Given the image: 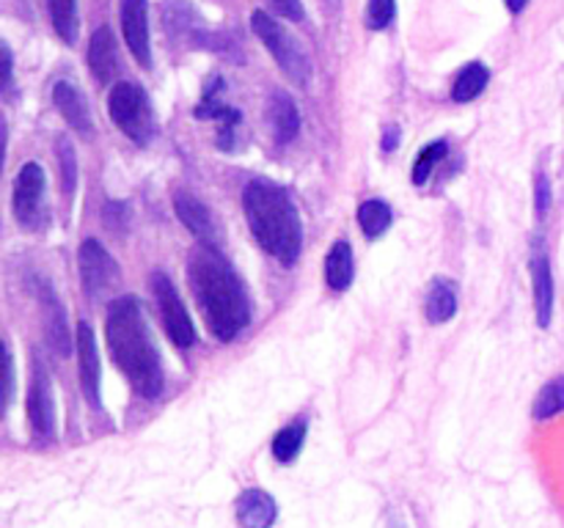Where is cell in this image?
Returning a JSON list of instances; mask_svg holds the SVG:
<instances>
[{
	"instance_id": "1",
	"label": "cell",
	"mask_w": 564,
	"mask_h": 528,
	"mask_svg": "<svg viewBox=\"0 0 564 528\" xmlns=\"http://www.w3.org/2000/svg\"><path fill=\"white\" fill-rule=\"evenodd\" d=\"M187 280L215 339L231 341L248 328L251 306H248L246 286L231 264L220 256L218 248L202 242L193 248L187 256Z\"/></svg>"
},
{
	"instance_id": "2",
	"label": "cell",
	"mask_w": 564,
	"mask_h": 528,
	"mask_svg": "<svg viewBox=\"0 0 564 528\" xmlns=\"http://www.w3.org/2000/svg\"><path fill=\"white\" fill-rule=\"evenodd\" d=\"M105 339H108L116 366L130 380L132 388L143 399H158L163 394V363H160L158 346L149 336V324L135 297H116L110 302Z\"/></svg>"
},
{
	"instance_id": "3",
	"label": "cell",
	"mask_w": 564,
	"mask_h": 528,
	"mask_svg": "<svg viewBox=\"0 0 564 528\" xmlns=\"http://www.w3.org/2000/svg\"><path fill=\"white\" fill-rule=\"evenodd\" d=\"M242 207L259 245L281 264H295L303 248V226L290 193L273 182L251 179L242 193Z\"/></svg>"
},
{
	"instance_id": "4",
	"label": "cell",
	"mask_w": 564,
	"mask_h": 528,
	"mask_svg": "<svg viewBox=\"0 0 564 528\" xmlns=\"http://www.w3.org/2000/svg\"><path fill=\"white\" fill-rule=\"evenodd\" d=\"M108 113L130 141L149 143L154 135V113L147 91L138 82H116L108 94Z\"/></svg>"
},
{
	"instance_id": "5",
	"label": "cell",
	"mask_w": 564,
	"mask_h": 528,
	"mask_svg": "<svg viewBox=\"0 0 564 528\" xmlns=\"http://www.w3.org/2000/svg\"><path fill=\"white\" fill-rule=\"evenodd\" d=\"M251 28L259 36V42L270 50V55H273L275 64L281 66V72H284L295 86H308V80H312V64H308L301 44L284 31V25L275 22L270 14H264V11H253Z\"/></svg>"
},
{
	"instance_id": "6",
	"label": "cell",
	"mask_w": 564,
	"mask_h": 528,
	"mask_svg": "<svg viewBox=\"0 0 564 528\" xmlns=\"http://www.w3.org/2000/svg\"><path fill=\"white\" fill-rule=\"evenodd\" d=\"M152 292L154 300H158L160 317H163V328L169 333V339L174 341L180 350H187L196 341V328H193V319L187 314L185 302H182L180 292H176L174 280L165 273H152Z\"/></svg>"
},
{
	"instance_id": "7",
	"label": "cell",
	"mask_w": 564,
	"mask_h": 528,
	"mask_svg": "<svg viewBox=\"0 0 564 528\" xmlns=\"http://www.w3.org/2000/svg\"><path fill=\"white\" fill-rule=\"evenodd\" d=\"M77 267H80L83 289L94 300L108 295L119 284V264L99 240H83L80 251H77Z\"/></svg>"
},
{
	"instance_id": "8",
	"label": "cell",
	"mask_w": 564,
	"mask_h": 528,
	"mask_svg": "<svg viewBox=\"0 0 564 528\" xmlns=\"http://www.w3.org/2000/svg\"><path fill=\"white\" fill-rule=\"evenodd\" d=\"M121 33L132 58L149 69L152 66V44H149V3L147 0H121Z\"/></svg>"
},
{
	"instance_id": "9",
	"label": "cell",
	"mask_w": 564,
	"mask_h": 528,
	"mask_svg": "<svg viewBox=\"0 0 564 528\" xmlns=\"http://www.w3.org/2000/svg\"><path fill=\"white\" fill-rule=\"evenodd\" d=\"M28 421L36 438L50 440L55 432V405H53V391H50L47 372L39 363H33V377L28 385Z\"/></svg>"
},
{
	"instance_id": "10",
	"label": "cell",
	"mask_w": 564,
	"mask_h": 528,
	"mask_svg": "<svg viewBox=\"0 0 564 528\" xmlns=\"http://www.w3.org/2000/svg\"><path fill=\"white\" fill-rule=\"evenodd\" d=\"M75 346H77V363H80V385L86 402L91 407H102L99 402V352H97V339H94V330L88 322L77 324L75 333Z\"/></svg>"
},
{
	"instance_id": "11",
	"label": "cell",
	"mask_w": 564,
	"mask_h": 528,
	"mask_svg": "<svg viewBox=\"0 0 564 528\" xmlns=\"http://www.w3.org/2000/svg\"><path fill=\"white\" fill-rule=\"evenodd\" d=\"M529 273H532L534 286V311H538L540 328H549L551 317H554V273H551V262L540 245H534L532 258H529Z\"/></svg>"
},
{
	"instance_id": "12",
	"label": "cell",
	"mask_w": 564,
	"mask_h": 528,
	"mask_svg": "<svg viewBox=\"0 0 564 528\" xmlns=\"http://www.w3.org/2000/svg\"><path fill=\"white\" fill-rule=\"evenodd\" d=\"M174 209L176 218L182 220V226H185L202 245L218 248V229H215L213 212L207 209V204H202L196 196H191V193L180 190L174 196Z\"/></svg>"
},
{
	"instance_id": "13",
	"label": "cell",
	"mask_w": 564,
	"mask_h": 528,
	"mask_svg": "<svg viewBox=\"0 0 564 528\" xmlns=\"http://www.w3.org/2000/svg\"><path fill=\"white\" fill-rule=\"evenodd\" d=\"M44 193V170L39 163H25L20 170H17L14 179V215L20 223H31L36 218L39 201H42Z\"/></svg>"
},
{
	"instance_id": "14",
	"label": "cell",
	"mask_w": 564,
	"mask_h": 528,
	"mask_svg": "<svg viewBox=\"0 0 564 528\" xmlns=\"http://www.w3.org/2000/svg\"><path fill=\"white\" fill-rule=\"evenodd\" d=\"M86 61L91 75L97 77V82L108 86V82L113 80L116 72H119V53H116V38L113 33H110V28H97V31L91 33Z\"/></svg>"
},
{
	"instance_id": "15",
	"label": "cell",
	"mask_w": 564,
	"mask_h": 528,
	"mask_svg": "<svg viewBox=\"0 0 564 528\" xmlns=\"http://www.w3.org/2000/svg\"><path fill=\"white\" fill-rule=\"evenodd\" d=\"M275 517H279V506H275L273 495L264 490H242L237 498V520L242 528H273Z\"/></svg>"
},
{
	"instance_id": "16",
	"label": "cell",
	"mask_w": 564,
	"mask_h": 528,
	"mask_svg": "<svg viewBox=\"0 0 564 528\" xmlns=\"http://www.w3.org/2000/svg\"><path fill=\"white\" fill-rule=\"evenodd\" d=\"M53 105L58 108V113L64 116L66 124H69L72 130L80 132V135H91L94 132L91 113H88V105L86 99H83V94L77 91V86H72V82L66 80L55 82Z\"/></svg>"
},
{
	"instance_id": "17",
	"label": "cell",
	"mask_w": 564,
	"mask_h": 528,
	"mask_svg": "<svg viewBox=\"0 0 564 528\" xmlns=\"http://www.w3.org/2000/svg\"><path fill=\"white\" fill-rule=\"evenodd\" d=\"M268 121L273 138L279 143L295 141V135L301 132V113H297L295 99L286 91H273L268 99Z\"/></svg>"
},
{
	"instance_id": "18",
	"label": "cell",
	"mask_w": 564,
	"mask_h": 528,
	"mask_svg": "<svg viewBox=\"0 0 564 528\" xmlns=\"http://www.w3.org/2000/svg\"><path fill=\"white\" fill-rule=\"evenodd\" d=\"M39 300L44 306V328H47V341L58 355H69V328H66V314L61 308L58 297L53 295L47 284H39Z\"/></svg>"
},
{
	"instance_id": "19",
	"label": "cell",
	"mask_w": 564,
	"mask_h": 528,
	"mask_svg": "<svg viewBox=\"0 0 564 528\" xmlns=\"http://www.w3.org/2000/svg\"><path fill=\"white\" fill-rule=\"evenodd\" d=\"M352 275H356V258L350 242L336 240L325 256V280L334 292H345L352 284Z\"/></svg>"
},
{
	"instance_id": "20",
	"label": "cell",
	"mask_w": 564,
	"mask_h": 528,
	"mask_svg": "<svg viewBox=\"0 0 564 528\" xmlns=\"http://www.w3.org/2000/svg\"><path fill=\"white\" fill-rule=\"evenodd\" d=\"M488 80V66H485L482 61H471V64L463 66V72L457 75L455 86H452V99H455V102H474V99L485 91Z\"/></svg>"
},
{
	"instance_id": "21",
	"label": "cell",
	"mask_w": 564,
	"mask_h": 528,
	"mask_svg": "<svg viewBox=\"0 0 564 528\" xmlns=\"http://www.w3.org/2000/svg\"><path fill=\"white\" fill-rule=\"evenodd\" d=\"M457 311V289L452 280L438 278L427 295V319L433 324L449 322Z\"/></svg>"
},
{
	"instance_id": "22",
	"label": "cell",
	"mask_w": 564,
	"mask_h": 528,
	"mask_svg": "<svg viewBox=\"0 0 564 528\" xmlns=\"http://www.w3.org/2000/svg\"><path fill=\"white\" fill-rule=\"evenodd\" d=\"M391 220H394L391 207L386 201H380V198H369V201H364L361 207H358V226H361V231L369 240L383 234L391 226Z\"/></svg>"
},
{
	"instance_id": "23",
	"label": "cell",
	"mask_w": 564,
	"mask_h": 528,
	"mask_svg": "<svg viewBox=\"0 0 564 528\" xmlns=\"http://www.w3.org/2000/svg\"><path fill=\"white\" fill-rule=\"evenodd\" d=\"M50 22L66 44L77 42V0H47Z\"/></svg>"
},
{
	"instance_id": "24",
	"label": "cell",
	"mask_w": 564,
	"mask_h": 528,
	"mask_svg": "<svg viewBox=\"0 0 564 528\" xmlns=\"http://www.w3.org/2000/svg\"><path fill=\"white\" fill-rule=\"evenodd\" d=\"M303 440H306V418L290 424V427H284L279 435H275V438H273V457L286 465V462H292L297 454H301Z\"/></svg>"
},
{
	"instance_id": "25",
	"label": "cell",
	"mask_w": 564,
	"mask_h": 528,
	"mask_svg": "<svg viewBox=\"0 0 564 528\" xmlns=\"http://www.w3.org/2000/svg\"><path fill=\"white\" fill-rule=\"evenodd\" d=\"M55 154H58V168H61V190H64V198L69 201L75 196L77 187V154L75 146L66 135L55 138Z\"/></svg>"
},
{
	"instance_id": "26",
	"label": "cell",
	"mask_w": 564,
	"mask_h": 528,
	"mask_svg": "<svg viewBox=\"0 0 564 528\" xmlns=\"http://www.w3.org/2000/svg\"><path fill=\"white\" fill-rule=\"evenodd\" d=\"M562 410H564V374L543 385V391H540L538 399H534L532 413L538 421H549V418L560 416Z\"/></svg>"
},
{
	"instance_id": "27",
	"label": "cell",
	"mask_w": 564,
	"mask_h": 528,
	"mask_svg": "<svg viewBox=\"0 0 564 528\" xmlns=\"http://www.w3.org/2000/svg\"><path fill=\"white\" fill-rule=\"evenodd\" d=\"M446 148H449V146H446V141H433L430 146H424L422 152H419L416 163H413V174H411L413 185H427V179H430V174H433L435 163L446 157Z\"/></svg>"
},
{
	"instance_id": "28",
	"label": "cell",
	"mask_w": 564,
	"mask_h": 528,
	"mask_svg": "<svg viewBox=\"0 0 564 528\" xmlns=\"http://www.w3.org/2000/svg\"><path fill=\"white\" fill-rule=\"evenodd\" d=\"M397 14L394 0H369L367 3V25L372 31H383V28L391 25Z\"/></svg>"
},
{
	"instance_id": "29",
	"label": "cell",
	"mask_w": 564,
	"mask_h": 528,
	"mask_svg": "<svg viewBox=\"0 0 564 528\" xmlns=\"http://www.w3.org/2000/svg\"><path fill=\"white\" fill-rule=\"evenodd\" d=\"M554 193H551V182L545 174H538L534 179V209H538V218H545V212L551 209V201H554Z\"/></svg>"
},
{
	"instance_id": "30",
	"label": "cell",
	"mask_w": 564,
	"mask_h": 528,
	"mask_svg": "<svg viewBox=\"0 0 564 528\" xmlns=\"http://www.w3.org/2000/svg\"><path fill=\"white\" fill-rule=\"evenodd\" d=\"M268 3H270V9L279 11V14L286 16L290 22H303V16H306L301 0H268Z\"/></svg>"
},
{
	"instance_id": "31",
	"label": "cell",
	"mask_w": 564,
	"mask_h": 528,
	"mask_svg": "<svg viewBox=\"0 0 564 528\" xmlns=\"http://www.w3.org/2000/svg\"><path fill=\"white\" fill-rule=\"evenodd\" d=\"M6 405L11 402V394H14V361H11V352L6 346Z\"/></svg>"
},
{
	"instance_id": "32",
	"label": "cell",
	"mask_w": 564,
	"mask_h": 528,
	"mask_svg": "<svg viewBox=\"0 0 564 528\" xmlns=\"http://www.w3.org/2000/svg\"><path fill=\"white\" fill-rule=\"evenodd\" d=\"M380 146H383V152H394V148L400 146V130H397V127H386L383 143H380Z\"/></svg>"
},
{
	"instance_id": "33",
	"label": "cell",
	"mask_w": 564,
	"mask_h": 528,
	"mask_svg": "<svg viewBox=\"0 0 564 528\" xmlns=\"http://www.w3.org/2000/svg\"><path fill=\"white\" fill-rule=\"evenodd\" d=\"M0 55H3V88H9V82H11V50L6 47H0Z\"/></svg>"
},
{
	"instance_id": "34",
	"label": "cell",
	"mask_w": 564,
	"mask_h": 528,
	"mask_svg": "<svg viewBox=\"0 0 564 528\" xmlns=\"http://www.w3.org/2000/svg\"><path fill=\"white\" fill-rule=\"evenodd\" d=\"M505 3H507V9L512 11V14H521V11L527 9L529 0H505Z\"/></svg>"
}]
</instances>
